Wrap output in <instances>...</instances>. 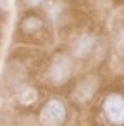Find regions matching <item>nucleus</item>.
<instances>
[{
  "label": "nucleus",
  "mask_w": 124,
  "mask_h": 126,
  "mask_svg": "<svg viewBox=\"0 0 124 126\" xmlns=\"http://www.w3.org/2000/svg\"><path fill=\"white\" fill-rule=\"evenodd\" d=\"M40 117H41V121L47 126H59V124H62L64 119H66V105H64V102L59 100V98H50L41 107Z\"/></svg>",
  "instance_id": "f257e3e1"
},
{
  "label": "nucleus",
  "mask_w": 124,
  "mask_h": 126,
  "mask_svg": "<svg viewBox=\"0 0 124 126\" xmlns=\"http://www.w3.org/2000/svg\"><path fill=\"white\" fill-rule=\"evenodd\" d=\"M103 114L109 119V123L115 126L124 124V97L119 93H112L103 102Z\"/></svg>",
  "instance_id": "f03ea898"
},
{
  "label": "nucleus",
  "mask_w": 124,
  "mask_h": 126,
  "mask_svg": "<svg viewBox=\"0 0 124 126\" xmlns=\"http://www.w3.org/2000/svg\"><path fill=\"white\" fill-rule=\"evenodd\" d=\"M93 38H90V36H81L78 42H76V54L78 55H86L90 50H91V47H93Z\"/></svg>",
  "instance_id": "7ed1b4c3"
}]
</instances>
